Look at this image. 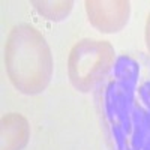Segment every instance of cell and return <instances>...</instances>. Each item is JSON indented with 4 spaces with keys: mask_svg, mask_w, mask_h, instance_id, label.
I'll list each match as a JSON object with an SVG mask.
<instances>
[{
    "mask_svg": "<svg viewBox=\"0 0 150 150\" xmlns=\"http://www.w3.org/2000/svg\"><path fill=\"white\" fill-rule=\"evenodd\" d=\"M6 72L24 95L42 93L53 78V56L45 38L30 24L11 30L5 47Z\"/></svg>",
    "mask_w": 150,
    "mask_h": 150,
    "instance_id": "1",
    "label": "cell"
},
{
    "mask_svg": "<svg viewBox=\"0 0 150 150\" xmlns=\"http://www.w3.org/2000/svg\"><path fill=\"white\" fill-rule=\"evenodd\" d=\"M116 51L108 41L81 39L68 59V75L71 84L81 93L92 92L111 72Z\"/></svg>",
    "mask_w": 150,
    "mask_h": 150,
    "instance_id": "2",
    "label": "cell"
},
{
    "mask_svg": "<svg viewBox=\"0 0 150 150\" xmlns=\"http://www.w3.org/2000/svg\"><path fill=\"white\" fill-rule=\"evenodd\" d=\"M84 5L90 24L102 33H117L128 24L131 14L128 0H87Z\"/></svg>",
    "mask_w": 150,
    "mask_h": 150,
    "instance_id": "3",
    "label": "cell"
},
{
    "mask_svg": "<svg viewBox=\"0 0 150 150\" xmlns=\"http://www.w3.org/2000/svg\"><path fill=\"white\" fill-rule=\"evenodd\" d=\"M30 138V128L27 119L11 112L2 119V150H23Z\"/></svg>",
    "mask_w": 150,
    "mask_h": 150,
    "instance_id": "4",
    "label": "cell"
},
{
    "mask_svg": "<svg viewBox=\"0 0 150 150\" xmlns=\"http://www.w3.org/2000/svg\"><path fill=\"white\" fill-rule=\"evenodd\" d=\"M36 11L42 17L51 21H62L65 20L74 8V2L71 0H60V2H33L32 3Z\"/></svg>",
    "mask_w": 150,
    "mask_h": 150,
    "instance_id": "5",
    "label": "cell"
},
{
    "mask_svg": "<svg viewBox=\"0 0 150 150\" xmlns=\"http://www.w3.org/2000/svg\"><path fill=\"white\" fill-rule=\"evenodd\" d=\"M146 45H147V51L150 53V15L146 23Z\"/></svg>",
    "mask_w": 150,
    "mask_h": 150,
    "instance_id": "6",
    "label": "cell"
}]
</instances>
